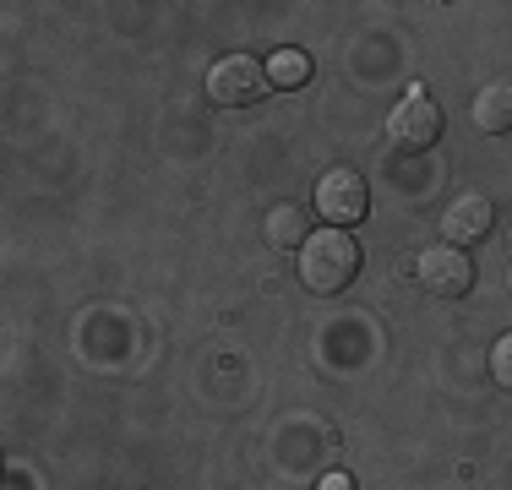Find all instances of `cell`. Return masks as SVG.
Returning a JSON list of instances; mask_svg holds the SVG:
<instances>
[{
	"instance_id": "8",
	"label": "cell",
	"mask_w": 512,
	"mask_h": 490,
	"mask_svg": "<svg viewBox=\"0 0 512 490\" xmlns=\"http://www.w3.org/2000/svg\"><path fill=\"white\" fill-rule=\"evenodd\" d=\"M267 82H273V88H306L311 55L306 49H273V55H267Z\"/></svg>"
},
{
	"instance_id": "7",
	"label": "cell",
	"mask_w": 512,
	"mask_h": 490,
	"mask_svg": "<svg viewBox=\"0 0 512 490\" xmlns=\"http://www.w3.org/2000/svg\"><path fill=\"white\" fill-rule=\"evenodd\" d=\"M474 126L485 137H507L512 131V82H491V88L474 98Z\"/></svg>"
},
{
	"instance_id": "2",
	"label": "cell",
	"mask_w": 512,
	"mask_h": 490,
	"mask_svg": "<svg viewBox=\"0 0 512 490\" xmlns=\"http://www.w3.org/2000/svg\"><path fill=\"white\" fill-rule=\"evenodd\" d=\"M387 142L398 153H425V147L442 142V104L414 82V88L398 98V109L387 115Z\"/></svg>"
},
{
	"instance_id": "9",
	"label": "cell",
	"mask_w": 512,
	"mask_h": 490,
	"mask_svg": "<svg viewBox=\"0 0 512 490\" xmlns=\"http://www.w3.org/2000/svg\"><path fill=\"white\" fill-rule=\"evenodd\" d=\"M267 240L278 245V251H295V245H306V213L300 207H273V218H267Z\"/></svg>"
},
{
	"instance_id": "4",
	"label": "cell",
	"mask_w": 512,
	"mask_h": 490,
	"mask_svg": "<svg viewBox=\"0 0 512 490\" xmlns=\"http://www.w3.org/2000/svg\"><path fill=\"white\" fill-rule=\"evenodd\" d=\"M316 213L333 229L360 224V218L371 213V186H365L355 169H327V175L316 180Z\"/></svg>"
},
{
	"instance_id": "1",
	"label": "cell",
	"mask_w": 512,
	"mask_h": 490,
	"mask_svg": "<svg viewBox=\"0 0 512 490\" xmlns=\"http://www.w3.org/2000/svg\"><path fill=\"white\" fill-rule=\"evenodd\" d=\"M360 273V245L349 229H316V235H306V245H300V284H306L311 294H338L349 289Z\"/></svg>"
},
{
	"instance_id": "11",
	"label": "cell",
	"mask_w": 512,
	"mask_h": 490,
	"mask_svg": "<svg viewBox=\"0 0 512 490\" xmlns=\"http://www.w3.org/2000/svg\"><path fill=\"white\" fill-rule=\"evenodd\" d=\"M316 490H355V480H349L344 469H333V474H322V485H316Z\"/></svg>"
},
{
	"instance_id": "3",
	"label": "cell",
	"mask_w": 512,
	"mask_h": 490,
	"mask_svg": "<svg viewBox=\"0 0 512 490\" xmlns=\"http://www.w3.org/2000/svg\"><path fill=\"white\" fill-rule=\"evenodd\" d=\"M273 82H267V66L251 55H224L213 71H207V104L218 109H240V104H256Z\"/></svg>"
},
{
	"instance_id": "5",
	"label": "cell",
	"mask_w": 512,
	"mask_h": 490,
	"mask_svg": "<svg viewBox=\"0 0 512 490\" xmlns=\"http://www.w3.org/2000/svg\"><path fill=\"white\" fill-rule=\"evenodd\" d=\"M414 273H420V284L431 289L436 300H463V294L474 289V262L458 245H431V251L414 262Z\"/></svg>"
},
{
	"instance_id": "6",
	"label": "cell",
	"mask_w": 512,
	"mask_h": 490,
	"mask_svg": "<svg viewBox=\"0 0 512 490\" xmlns=\"http://www.w3.org/2000/svg\"><path fill=\"white\" fill-rule=\"evenodd\" d=\"M496 229V207L485 202V196H458L453 207L442 213V235H447V245H474V240H485Z\"/></svg>"
},
{
	"instance_id": "10",
	"label": "cell",
	"mask_w": 512,
	"mask_h": 490,
	"mask_svg": "<svg viewBox=\"0 0 512 490\" xmlns=\"http://www.w3.org/2000/svg\"><path fill=\"white\" fill-rule=\"evenodd\" d=\"M491 376H496V387L512 392V333L496 338V349H491Z\"/></svg>"
}]
</instances>
